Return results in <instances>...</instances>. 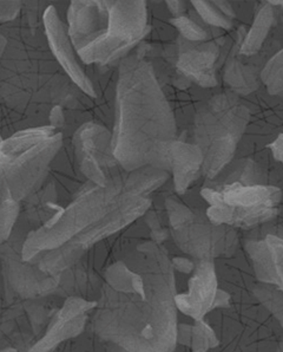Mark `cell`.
Here are the masks:
<instances>
[{
    "label": "cell",
    "instance_id": "obj_1",
    "mask_svg": "<svg viewBox=\"0 0 283 352\" xmlns=\"http://www.w3.org/2000/svg\"><path fill=\"white\" fill-rule=\"evenodd\" d=\"M176 294L167 248L143 240L106 270L87 329L116 352H172L179 323Z\"/></svg>",
    "mask_w": 283,
    "mask_h": 352
},
{
    "label": "cell",
    "instance_id": "obj_2",
    "mask_svg": "<svg viewBox=\"0 0 283 352\" xmlns=\"http://www.w3.org/2000/svg\"><path fill=\"white\" fill-rule=\"evenodd\" d=\"M117 70L113 156L125 172L159 168L164 143L176 136L170 105L143 56H126Z\"/></svg>",
    "mask_w": 283,
    "mask_h": 352
},
{
    "label": "cell",
    "instance_id": "obj_3",
    "mask_svg": "<svg viewBox=\"0 0 283 352\" xmlns=\"http://www.w3.org/2000/svg\"><path fill=\"white\" fill-rule=\"evenodd\" d=\"M130 193L128 172L122 170L105 186L88 181L80 193L50 223L31 231L26 238L23 256L32 261L44 252L54 251L72 243L102 221Z\"/></svg>",
    "mask_w": 283,
    "mask_h": 352
},
{
    "label": "cell",
    "instance_id": "obj_4",
    "mask_svg": "<svg viewBox=\"0 0 283 352\" xmlns=\"http://www.w3.org/2000/svg\"><path fill=\"white\" fill-rule=\"evenodd\" d=\"M249 120L238 98L221 94L212 97L195 118L196 146L203 156L202 172L214 179L233 159Z\"/></svg>",
    "mask_w": 283,
    "mask_h": 352
},
{
    "label": "cell",
    "instance_id": "obj_5",
    "mask_svg": "<svg viewBox=\"0 0 283 352\" xmlns=\"http://www.w3.org/2000/svg\"><path fill=\"white\" fill-rule=\"evenodd\" d=\"M217 340V352H278L283 330L260 302L216 307L205 316Z\"/></svg>",
    "mask_w": 283,
    "mask_h": 352
},
{
    "label": "cell",
    "instance_id": "obj_6",
    "mask_svg": "<svg viewBox=\"0 0 283 352\" xmlns=\"http://www.w3.org/2000/svg\"><path fill=\"white\" fill-rule=\"evenodd\" d=\"M202 197L210 205L207 217L212 223L246 230L274 219L282 194L271 186L234 181L216 189L204 188Z\"/></svg>",
    "mask_w": 283,
    "mask_h": 352
},
{
    "label": "cell",
    "instance_id": "obj_7",
    "mask_svg": "<svg viewBox=\"0 0 283 352\" xmlns=\"http://www.w3.org/2000/svg\"><path fill=\"white\" fill-rule=\"evenodd\" d=\"M136 223L117 234L106 238L90 248L75 265L59 274L58 289L54 296L78 297L88 302H97L104 281L106 270L123 259L126 253L143 240Z\"/></svg>",
    "mask_w": 283,
    "mask_h": 352
},
{
    "label": "cell",
    "instance_id": "obj_8",
    "mask_svg": "<svg viewBox=\"0 0 283 352\" xmlns=\"http://www.w3.org/2000/svg\"><path fill=\"white\" fill-rule=\"evenodd\" d=\"M148 34L144 1H109L104 25L93 42L78 51L87 65H106L128 56Z\"/></svg>",
    "mask_w": 283,
    "mask_h": 352
},
{
    "label": "cell",
    "instance_id": "obj_9",
    "mask_svg": "<svg viewBox=\"0 0 283 352\" xmlns=\"http://www.w3.org/2000/svg\"><path fill=\"white\" fill-rule=\"evenodd\" d=\"M170 235L176 246L196 260L228 258L238 248V232L233 227L216 225L183 204L168 199L166 202Z\"/></svg>",
    "mask_w": 283,
    "mask_h": 352
},
{
    "label": "cell",
    "instance_id": "obj_10",
    "mask_svg": "<svg viewBox=\"0 0 283 352\" xmlns=\"http://www.w3.org/2000/svg\"><path fill=\"white\" fill-rule=\"evenodd\" d=\"M31 231L34 227L21 214L11 236L0 243V273L9 302L42 299L58 289L59 276L44 272L23 256L24 243Z\"/></svg>",
    "mask_w": 283,
    "mask_h": 352
},
{
    "label": "cell",
    "instance_id": "obj_11",
    "mask_svg": "<svg viewBox=\"0 0 283 352\" xmlns=\"http://www.w3.org/2000/svg\"><path fill=\"white\" fill-rule=\"evenodd\" d=\"M64 299L49 296L42 299L9 302L0 273V351L16 349L29 352L42 338L54 312Z\"/></svg>",
    "mask_w": 283,
    "mask_h": 352
},
{
    "label": "cell",
    "instance_id": "obj_12",
    "mask_svg": "<svg viewBox=\"0 0 283 352\" xmlns=\"http://www.w3.org/2000/svg\"><path fill=\"white\" fill-rule=\"evenodd\" d=\"M64 134L58 131L36 147L13 156L0 167V200L24 201L41 188L50 174L52 161L62 148Z\"/></svg>",
    "mask_w": 283,
    "mask_h": 352
},
{
    "label": "cell",
    "instance_id": "obj_13",
    "mask_svg": "<svg viewBox=\"0 0 283 352\" xmlns=\"http://www.w3.org/2000/svg\"><path fill=\"white\" fill-rule=\"evenodd\" d=\"M77 164L87 180L105 186L109 180L124 170L113 156V133L98 123H87L71 135Z\"/></svg>",
    "mask_w": 283,
    "mask_h": 352
},
{
    "label": "cell",
    "instance_id": "obj_14",
    "mask_svg": "<svg viewBox=\"0 0 283 352\" xmlns=\"http://www.w3.org/2000/svg\"><path fill=\"white\" fill-rule=\"evenodd\" d=\"M43 25L45 32L47 44L56 60L65 72L69 78L91 98H96L97 93L95 83L91 77L84 70L80 56L77 54L73 44L69 36V29L60 21L57 10L49 6L44 11Z\"/></svg>",
    "mask_w": 283,
    "mask_h": 352
},
{
    "label": "cell",
    "instance_id": "obj_15",
    "mask_svg": "<svg viewBox=\"0 0 283 352\" xmlns=\"http://www.w3.org/2000/svg\"><path fill=\"white\" fill-rule=\"evenodd\" d=\"M216 270L214 260H197L187 289L176 294V305L182 315L194 320H203L209 312L216 307L228 306L220 300Z\"/></svg>",
    "mask_w": 283,
    "mask_h": 352
},
{
    "label": "cell",
    "instance_id": "obj_16",
    "mask_svg": "<svg viewBox=\"0 0 283 352\" xmlns=\"http://www.w3.org/2000/svg\"><path fill=\"white\" fill-rule=\"evenodd\" d=\"M95 305L96 302L82 298H65L63 305L54 312L44 336L29 352H51L64 342L82 335L87 330Z\"/></svg>",
    "mask_w": 283,
    "mask_h": 352
},
{
    "label": "cell",
    "instance_id": "obj_17",
    "mask_svg": "<svg viewBox=\"0 0 283 352\" xmlns=\"http://www.w3.org/2000/svg\"><path fill=\"white\" fill-rule=\"evenodd\" d=\"M214 261L218 289L227 294L229 302L245 304L256 300L254 287L258 279L247 252L238 250L234 256Z\"/></svg>",
    "mask_w": 283,
    "mask_h": 352
},
{
    "label": "cell",
    "instance_id": "obj_18",
    "mask_svg": "<svg viewBox=\"0 0 283 352\" xmlns=\"http://www.w3.org/2000/svg\"><path fill=\"white\" fill-rule=\"evenodd\" d=\"M203 156L196 144L169 141L163 146L159 169L172 172L176 192L183 194L202 170Z\"/></svg>",
    "mask_w": 283,
    "mask_h": 352
},
{
    "label": "cell",
    "instance_id": "obj_19",
    "mask_svg": "<svg viewBox=\"0 0 283 352\" xmlns=\"http://www.w3.org/2000/svg\"><path fill=\"white\" fill-rule=\"evenodd\" d=\"M246 252L258 283L283 289V236L268 234L264 239L249 240Z\"/></svg>",
    "mask_w": 283,
    "mask_h": 352
},
{
    "label": "cell",
    "instance_id": "obj_20",
    "mask_svg": "<svg viewBox=\"0 0 283 352\" xmlns=\"http://www.w3.org/2000/svg\"><path fill=\"white\" fill-rule=\"evenodd\" d=\"M217 52L214 50H189L179 56L177 67L188 80L195 82L202 88L217 85Z\"/></svg>",
    "mask_w": 283,
    "mask_h": 352
},
{
    "label": "cell",
    "instance_id": "obj_21",
    "mask_svg": "<svg viewBox=\"0 0 283 352\" xmlns=\"http://www.w3.org/2000/svg\"><path fill=\"white\" fill-rule=\"evenodd\" d=\"M57 133L58 131H56L54 126H51L21 130L0 143V153H3L8 157L19 155L21 153L36 147L39 143L50 139Z\"/></svg>",
    "mask_w": 283,
    "mask_h": 352
},
{
    "label": "cell",
    "instance_id": "obj_22",
    "mask_svg": "<svg viewBox=\"0 0 283 352\" xmlns=\"http://www.w3.org/2000/svg\"><path fill=\"white\" fill-rule=\"evenodd\" d=\"M273 21H274V12L271 4L264 5L255 18L254 24L245 37V41L242 42L241 50H240L242 55L251 56L258 54L260 49L262 47L267 34H269Z\"/></svg>",
    "mask_w": 283,
    "mask_h": 352
},
{
    "label": "cell",
    "instance_id": "obj_23",
    "mask_svg": "<svg viewBox=\"0 0 283 352\" xmlns=\"http://www.w3.org/2000/svg\"><path fill=\"white\" fill-rule=\"evenodd\" d=\"M254 296L283 330V289L258 281L254 287Z\"/></svg>",
    "mask_w": 283,
    "mask_h": 352
},
{
    "label": "cell",
    "instance_id": "obj_24",
    "mask_svg": "<svg viewBox=\"0 0 283 352\" xmlns=\"http://www.w3.org/2000/svg\"><path fill=\"white\" fill-rule=\"evenodd\" d=\"M51 352H115L111 345L100 340L90 330L64 342Z\"/></svg>",
    "mask_w": 283,
    "mask_h": 352
},
{
    "label": "cell",
    "instance_id": "obj_25",
    "mask_svg": "<svg viewBox=\"0 0 283 352\" xmlns=\"http://www.w3.org/2000/svg\"><path fill=\"white\" fill-rule=\"evenodd\" d=\"M225 82L235 91L242 94H249L258 87L253 72L238 60H230L228 64V69H225Z\"/></svg>",
    "mask_w": 283,
    "mask_h": 352
},
{
    "label": "cell",
    "instance_id": "obj_26",
    "mask_svg": "<svg viewBox=\"0 0 283 352\" xmlns=\"http://www.w3.org/2000/svg\"><path fill=\"white\" fill-rule=\"evenodd\" d=\"M261 80L271 95L283 96V50L268 62L261 74Z\"/></svg>",
    "mask_w": 283,
    "mask_h": 352
},
{
    "label": "cell",
    "instance_id": "obj_27",
    "mask_svg": "<svg viewBox=\"0 0 283 352\" xmlns=\"http://www.w3.org/2000/svg\"><path fill=\"white\" fill-rule=\"evenodd\" d=\"M194 8L197 10L202 19L210 25L218 26L223 29H230L231 28V21L228 18L222 14L220 10L215 8V5L208 1H192Z\"/></svg>",
    "mask_w": 283,
    "mask_h": 352
},
{
    "label": "cell",
    "instance_id": "obj_28",
    "mask_svg": "<svg viewBox=\"0 0 283 352\" xmlns=\"http://www.w3.org/2000/svg\"><path fill=\"white\" fill-rule=\"evenodd\" d=\"M171 23L176 29L179 30L181 34L190 42H202L208 37L207 32L190 18L179 16L174 18Z\"/></svg>",
    "mask_w": 283,
    "mask_h": 352
},
{
    "label": "cell",
    "instance_id": "obj_29",
    "mask_svg": "<svg viewBox=\"0 0 283 352\" xmlns=\"http://www.w3.org/2000/svg\"><path fill=\"white\" fill-rule=\"evenodd\" d=\"M21 10L23 4L21 1H0V25H6L17 21Z\"/></svg>",
    "mask_w": 283,
    "mask_h": 352
},
{
    "label": "cell",
    "instance_id": "obj_30",
    "mask_svg": "<svg viewBox=\"0 0 283 352\" xmlns=\"http://www.w3.org/2000/svg\"><path fill=\"white\" fill-rule=\"evenodd\" d=\"M271 149L275 159L283 164V133L271 144Z\"/></svg>",
    "mask_w": 283,
    "mask_h": 352
},
{
    "label": "cell",
    "instance_id": "obj_31",
    "mask_svg": "<svg viewBox=\"0 0 283 352\" xmlns=\"http://www.w3.org/2000/svg\"><path fill=\"white\" fill-rule=\"evenodd\" d=\"M215 6H217V9L220 10L227 17H234L235 16L231 6L225 1H215Z\"/></svg>",
    "mask_w": 283,
    "mask_h": 352
},
{
    "label": "cell",
    "instance_id": "obj_32",
    "mask_svg": "<svg viewBox=\"0 0 283 352\" xmlns=\"http://www.w3.org/2000/svg\"><path fill=\"white\" fill-rule=\"evenodd\" d=\"M167 5L170 11H172V13L179 17L184 9V4L182 1H167Z\"/></svg>",
    "mask_w": 283,
    "mask_h": 352
},
{
    "label": "cell",
    "instance_id": "obj_33",
    "mask_svg": "<svg viewBox=\"0 0 283 352\" xmlns=\"http://www.w3.org/2000/svg\"><path fill=\"white\" fill-rule=\"evenodd\" d=\"M6 43H8L6 37H5L3 32L0 31V58H1V56L4 54L5 47H6Z\"/></svg>",
    "mask_w": 283,
    "mask_h": 352
},
{
    "label": "cell",
    "instance_id": "obj_34",
    "mask_svg": "<svg viewBox=\"0 0 283 352\" xmlns=\"http://www.w3.org/2000/svg\"><path fill=\"white\" fill-rule=\"evenodd\" d=\"M278 352H283V337L281 338V342L279 344V349H278Z\"/></svg>",
    "mask_w": 283,
    "mask_h": 352
},
{
    "label": "cell",
    "instance_id": "obj_35",
    "mask_svg": "<svg viewBox=\"0 0 283 352\" xmlns=\"http://www.w3.org/2000/svg\"><path fill=\"white\" fill-rule=\"evenodd\" d=\"M0 352H18L16 349H5V350H1Z\"/></svg>",
    "mask_w": 283,
    "mask_h": 352
},
{
    "label": "cell",
    "instance_id": "obj_36",
    "mask_svg": "<svg viewBox=\"0 0 283 352\" xmlns=\"http://www.w3.org/2000/svg\"><path fill=\"white\" fill-rule=\"evenodd\" d=\"M271 4H273V5H281V6H283V1H271Z\"/></svg>",
    "mask_w": 283,
    "mask_h": 352
},
{
    "label": "cell",
    "instance_id": "obj_37",
    "mask_svg": "<svg viewBox=\"0 0 283 352\" xmlns=\"http://www.w3.org/2000/svg\"><path fill=\"white\" fill-rule=\"evenodd\" d=\"M3 141H4V139H3V138H1V135H0V143L3 142Z\"/></svg>",
    "mask_w": 283,
    "mask_h": 352
}]
</instances>
